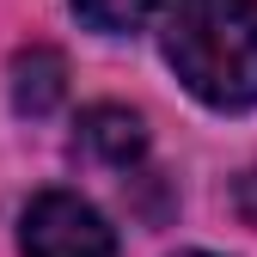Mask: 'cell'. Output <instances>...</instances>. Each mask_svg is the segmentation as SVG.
<instances>
[{
    "instance_id": "cell-1",
    "label": "cell",
    "mask_w": 257,
    "mask_h": 257,
    "mask_svg": "<svg viewBox=\"0 0 257 257\" xmlns=\"http://www.w3.org/2000/svg\"><path fill=\"white\" fill-rule=\"evenodd\" d=\"M166 61L208 110L257 104V0H172Z\"/></svg>"
},
{
    "instance_id": "cell-2",
    "label": "cell",
    "mask_w": 257,
    "mask_h": 257,
    "mask_svg": "<svg viewBox=\"0 0 257 257\" xmlns=\"http://www.w3.org/2000/svg\"><path fill=\"white\" fill-rule=\"evenodd\" d=\"M19 245H25V257H116V233L74 190L31 196V208L19 220Z\"/></svg>"
},
{
    "instance_id": "cell-3",
    "label": "cell",
    "mask_w": 257,
    "mask_h": 257,
    "mask_svg": "<svg viewBox=\"0 0 257 257\" xmlns=\"http://www.w3.org/2000/svg\"><path fill=\"white\" fill-rule=\"evenodd\" d=\"M80 147L92 159H104V166H135V159L147 153V122L128 110V104H92L80 116Z\"/></svg>"
},
{
    "instance_id": "cell-4",
    "label": "cell",
    "mask_w": 257,
    "mask_h": 257,
    "mask_svg": "<svg viewBox=\"0 0 257 257\" xmlns=\"http://www.w3.org/2000/svg\"><path fill=\"white\" fill-rule=\"evenodd\" d=\"M61 92H68V61L55 49H25L13 61V104H19V116H49L61 104Z\"/></svg>"
},
{
    "instance_id": "cell-5",
    "label": "cell",
    "mask_w": 257,
    "mask_h": 257,
    "mask_svg": "<svg viewBox=\"0 0 257 257\" xmlns=\"http://www.w3.org/2000/svg\"><path fill=\"white\" fill-rule=\"evenodd\" d=\"M166 0H74V13L92 25V31H104V37H122V31H141Z\"/></svg>"
},
{
    "instance_id": "cell-6",
    "label": "cell",
    "mask_w": 257,
    "mask_h": 257,
    "mask_svg": "<svg viewBox=\"0 0 257 257\" xmlns=\"http://www.w3.org/2000/svg\"><path fill=\"white\" fill-rule=\"evenodd\" d=\"M245 208H251V214H257V178H251V190H245Z\"/></svg>"
},
{
    "instance_id": "cell-7",
    "label": "cell",
    "mask_w": 257,
    "mask_h": 257,
    "mask_svg": "<svg viewBox=\"0 0 257 257\" xmlns=\"http://www.w3.org/2000/svg\"><path fill=\"white\" fill-rule=\"evenodd\" d=\"M178 257H214V251H178Z\"/></svg>"
}]
</instances>
